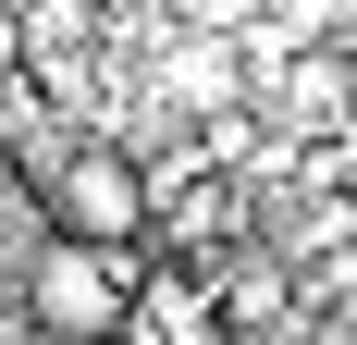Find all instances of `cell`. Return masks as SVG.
Returning a JSON list of instances; mask_svg holds the SVG:
<instances>
[{
  "mask_svg": "<svg viewBox=\"0 0 357 345\" xmlns=\"http://www.w3.org/2000/svg\"><path fill=\"white\" fill-rule=\"evenodd\" d=\"M136 247H99V235H50L25 259V321L50 345H111L123 333V296H136Z\"/></svg>",
  "mask_w": 357,
  "mask_h": 345,
  "instance_id": "obj_1",
  "label": "cell"
},
{
  "mask_svg": "<svg viewBox=\"0 0 357 345\" xmlns=\"http://www.w3.org/2000/svg\"><path fill=\"white\" fill-rule=\"evenodd\" d=\"M37 198L62 210V235H99V247H136V235H148V172L123 161L111 136H74Z\"/></svg>",
  "mask_w": 357,
  "mask_h": 345,
  "instance_id": "obj_2",
  "label": "cell"
},
{
  "mask_svg": "<svg viewBox=\"0 0 357 345\" xmlns=\"http://www.w3.org/2000/svg\"><path fill=\"white\" fill-rule=\"evenodd\" d=\"M123 345H222V284L210 272H136Z\"/></svg>",
  "mask_w": 357,
  "mask_h": 345,
  "instance_id": "obj_3",
  "label": "cell"
},
{
  "mask_svg": "<svg viewBox=\"0 0 357 345\" xmlns=\"http://www.w3.org/2000/svg\"><path fill=\"white\" fill-rule=\"evenodd\" d=\"M160 99H173V111H234V99H247V62H234L222 37H185L173 62H160Z\"/></svg>",
  "mask_w": 357,
  "mask_h": 345,
  "instance_id": "obj_4",
  "label": "cell"
},
{
  "mask_svg": "<svg viewBox=\"0 0 357 345\" xmlns=\"http://www.w3.org/2000/svg\"><path fill=\"white\" fill-rule=\"evenodd\" d=\"M13 62H25V25H0V74H13Z\"/></svg>",
  "mask_w": 357,
  "mask_h": 345,
  "instance_id": "obj_5",
  "label": "cell"
},
{
  "mask_svg": "<svg viewBox=\"0 0 357 345\" xmlns=\"http://www.w3.org/2000/svg\"><path fill=\"white\" fill-rule=\"evenodd\" d=\"M333 345H357V321H345V333H333Z\"/></svg>",
  "mask_w": 357,
  "mask_h": 345,
  "instance_id": "obj_6",
  "label": "cell"
}]
</instances>
